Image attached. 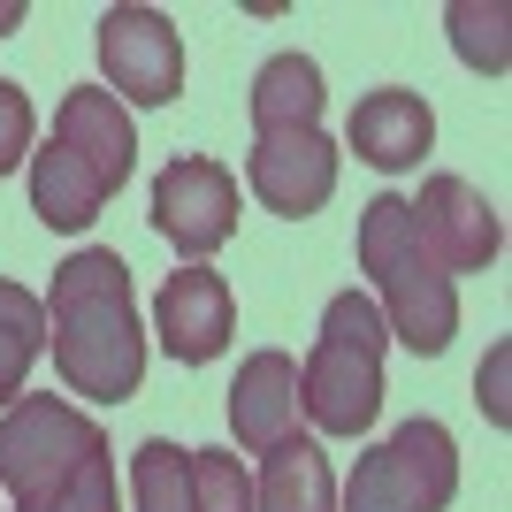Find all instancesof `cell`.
Returning <instances> with one entry per match:
<instances>
[{
	"label": "cell",
	"instance_id": "4fadbf2b",
	"mask_svg": "<svg viewBox=\"0 0 512 512\" xmlns=\"http://www.w3.org/2000/svg\"><path fill=\"white\" fill-rule=\"evenodd\" d=\"M344 138H352V153H360L367 169H421V153L436 146V115H428L421 92L406 85H383V92H367L360 107H352V123H344Z\"/></svg>",
	"mask_w": 512,
	"mask_h": 512
},
{
	"label": "cell",
	"instance_id": "3957f363",
	"mask_svg": "<svg viewBox=\"0 0 512 512\" xmlns=\"http://www.w3.org/2000/svg\"><path fill=\"white\" fill-rule=\"evenodd\" d=\"M360 268L375 276V314H390V337L436 360L459 329V283L436 268V253L413 230V207L398 192L360 207Z\"/></svg>",
	"mask_w": 512,
	"mask_h": 512
},
{
	"label": "cell",
	"instance_id": "8fae6325",
	"mask_svg": "<svg viewBox=\"0 0 512 512\" xmlns=\"http://www.w3.org/2000/svg\"><path fill=\"white\" fill-rule=\"evenodd\" d=\"M153 321H161V352H169V360L207 367L237 329V299H230V283L214 276L207 260H192V268H176V276L161 283Z\"/></svg>",
	"mask_w": 512,
	"mask_h": 512
},
{
	"label": "cell",
	"instance_id": "ac0fdd59",
	"mask_svg": "<svg viewBox=\"0 0 512 512\" xmlns=\"http://www.w3.org/2000/svg\"><path fill=\"white\" fill-rule=\"evenodd\" d=\"M451 46H459V62H474V69H505V8H497V0H451Z\"/></svg>",
	"mask_w": 512,
	"mask_h": 512
},
{
	"label": "cell",
	"instance_id": "603a6c76",
	"mask_svg": "<svg viewBox=\"0 0 512 512\" xmlns=\"http://www.w3.org/2000/svg\"><path fill=\"white\" fill-rule=\"evenodd\" d=\"M0 512H8V505H0Z\"/></svg>",
	"mask_w": 512,
	"mask_h": 512
},
{
	"label": "cell",
	"instance_id": "277c9868",
	"mask_svg": "<svg viewBox=\"0 0 512 512\" xmlns=\"http://www.w3.org/2000/svg\"><path fill=\"white\" fill-rule=\"evenodd\" d=\"M383 314L367 291H337L321 306V337L299 367V413L321 436H367L383 413Z\"/></svg>",
	"mask_w": 512,
	"mask_h": 512
},
{
	"label": "cell",
	"instance_id": "30bf717a",
	"mask_svg": "<svg viewBox=\"0 0 512 512\" xmlns=\"http://www.w3.org/2000/svg\"><path fill=\"white\" fill-rule=\"evenodd\" d=\"M406 207H413V230H421V245L436 253L444 276H474V268H490L505 253V222H497V207L467 176H428L421 199H406Z\"/></svg>",
	"mask_w": 512,
	"mask_h": 512
},
{
	"label": "cell",
	"instance_id": "ba28073f",
	"mask_svg": "<svg viewBox=\"0 0 512 512\" xmlns=\"http://www.w3.org/2000/svg\"><path fill=\"white\" fill-rule=\"evenodd\" d=\"M153 230L169 237L184 260H207L237 230V176L207 153H184L153 176Z\"/></svg>",
	"mask_w": 512,
	"mask_h": 512
},
{
	"label": "cell",
	"instance_id": "7402d4cb",
	"mask_svg": "<svg viewBox=\"0 0 512 512\" xmlns=\"http://www.w3.org/2000/svg\"><path fill=\"white\" fill-rule=\"evenodd\" d=\"M0 23H16V8H0Z\"/></svg>",
	"mask_w": 512,
	"mask_h": 512
},
{
	"label": "cell",
	"instance_id": "6da1fadb",
	"mask_svg": "<svg viewBox=\"0 0 512 512\" xmlns=\"http://www.w3.org/2000/svg\"><path fill=\"white\" fill-rule=\"evenodd\" d=\"M46 344H54V375L92 406H123L146 383V329L130 306V268L123 253L85 245L54 268V299H46Z\"/></svg>",
	"mask_w": 512,
	"mask_h": 512
},
{
	"label": "cell",
	"instance_id": "d6986e66",
	"mask_svg": "<svg viewBox=\"0 0 512 512\" xmlns=\"http://www.w3.org/2000/svg\"><path fill=\"white\" fill-rule=\"evenodd\" d=\"M192 497L199 512H253V474L237 467V451H192Z\"/></svg>",
	"mask_w": 512,
	"mask_h": 512
},
{
	"label": "cell",
	"instance_id": "9a60e30c",
	"mask_svg": "<svg viewBox=\"0 0 512 512\" xmlns=\"http://www.w3.org/2000/svg\"><path fill=\"white\" fill-rule=\"evenodd\" d=\"M253 130H321V62L276 54L253 77Z\"/></svg>",
	"mask_w": 512,
	"mask_h": 512
},
{
	"label": "cell",
	"instance_id": "5b68a950",
	"mask_svg": "<svg viewBox=\"0 0 512 512\" xmlns=\"http://www.w3.org/2000/svg\"><path fill=\"white\" fill-rule=\"evenodd\" d=\"M107 436L92 413L62 406V398H16L0 413V490L16 497L8 512H46L77 482L85 459H100Z\"/></svg>",
	"mask_w": 512,
	"mask_h": 512
},
{
	"label": "cell",
	"instance_id": "7a4b0ae2",
	"mask_svg": "<svg viewBox=\"0 0 512 512\" xmlns=\"http://www.w3.org/2000/svg\"><path fill=\"white\" fill-rule=\"evenodd\" d=\"M130 161H138L130 107L107 85H77L54 107V138L31 146V214L46 230H85L92 214L123 192Z\"/></svg>",
	"mask_w": 512,
	"mask_h": 512
},
{
	"label": "cell",
	"instance_id": "ffe728a7",
	"mask_svg": "<svg viewBox=\"0 0 512 512\" xmlns=\"http://www.w3.org/2000/svg\"><path fill=\"white\" fill-rule=\"evenodd\" d=\"M31 138H39V123H31V100H23V85H8V77H0V176L31 161Z\"/></svg>",
	"mask_w": 512,
	"mask_h": 512
},
{
	"label": "cell",
	"instance_id": "8992f818",
	"mask_svg": "<svg viewBox=\"0 0 512 512\" xmlns=\"http://www.w3.org/2000/svg\"><path fill=\"white\" fill-rule=\"evenodd\" d=\"M459 497V444L444 421H406L375 451H360L337 512H444Z\"/></svg>",
	"mask_w": 512,
	"mask_h": 512
},
{
	"label": "cell",
	"instance_id": "52a82bcc",
	"mask_svg": "<svg viewBox=\"0 0 512 512\" xmlns=\"http://www.w3.org/2000/svg\"><path fill=\"white\" fill-rule=\"evenodd\" d=\"M100 69L107 92L130 107H169L184 92V39L161 8H107L100 16Z\"/></svg>",
	"mask_w": 512,
	"mask_h": 512
},
{
	"label": "cell",
	"instance_id": "2e32d148",
	"mask_svg": "<svg viewBox=\"0 0 512 512\" xmlns=\"http://www.w3.org/2000/svg\"><path fill=\"white\" fill-rule=\"evenodd\" d=\"M46 352V299H31L23 283H0V413L23 398V375Z\"/></svg>",
	"mask_w": 512,
	"mask_h": 512
},
{
	"label": "cell",
	"instance_id": "44dd1931",
	"mask_svg": "<svg viewBox=\"0 0 512 512\" xmlns=\"http://www.w3.org/2000/svg\"><path fill=\"white\" fill-rule=\"evenodd\" d=\"M46 512H115V459H107V451H100V459H85L77 482H69Z\"/></svg>",
	"mask_w": 512,
	"mask_h": 512
},
{
	"label": "cell",
	"instance_id": "9c48e42d",
	"mask_svg": "<svg viewBox=\"0 0 512 512\" xmlns=\"http://www.w3.org/2000/svg\"><path fill=\"white\" fill-rule=\"evenodd\" d=\"M245 184H253V199L268 214L306 222L337 192V146L321 130H260L253 153H245Z\"/></svg>",
	"mask_w": 512,
	"mask_h": 512
},
{
	"label": "cell",
	"instance_id": "e0dca14e",
	"mask_svg": "<svg viewBox=\"0 0 512 512\" xmlns=\"http://www.w3.org/2000/svg\"><path fill=\"white\" fill-rule=\"evenodd\" d=\"M130 497H138V512H199V497H192V451L169 444V436L138 444V451H130Z\"/></svg>",
	"mask_w": 512,
	"mask_h": 512
},
{
	"label": "cell",
	"instance_id": "5bb4252c",
	"mask_svg": "<svg viewBox=\"0 0 512 512\" xmlns=\"http://www.w3.org/2000/svg\"><path fill=\"white\" fill-rule=\"evenodd\" d=\"M253 512H337V474H329L314 436H291V444H276L260 459Z\"/></svg>",
	"mask_w": 512,
	"mask_h": 512
},
{
	"label": "cell",
	"instance_id": "7c38bea8",
	"mask_svg": "<svg viewBox=\"0 0 512 512\" xmlns=\"http://www.w3.org/2000/svg\"><path fill=\"white\" fill-rule=\"evenodd\" d=\"M230 428H237V444L253 451V459H268L276 444L299 436V360H291V352H253V360L237 367Z\"/></svg>",
	"mask_w": 512,
	"mask_h": 512
}]
</instances>
